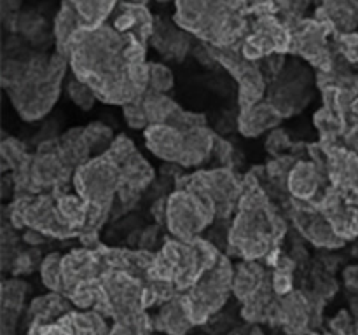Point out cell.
<instances>
[{"label": "cell", "instance_id": "6da1fadb", "mask_svg": "<svg viewBox=\"0 0 358 335\" xmlns=\"http://www.w3.org/2000/svg\"><path fill=\"white\" fill-rule=\"evenodd\" d=\"M275 13V0H177L175 23L206 45L240 51L252 31L250 16Z\"/></svg>", "mask_w": 358, "mask_h": 335}, {"label": "cell", "instance_id": "7a4b0ae2", "mask_svg": "<svg viewBox=\"0 0 358 335\" xmlns=\"http://www.w3.org/2000/svg\"><path fill=\"white\" fill-rule=\"evenodd\" d=\"M290 40L292 34L283 21H280L275 14H266L255 17L252 31L241 44L240 51L248 61H257L273 54L290 52Z\"/></svg>", "mask_w": 358, "mask_h": 335}, {"label": "cell", "instance_id": "3957f363", "mask_svg": "<svg viewBox=\"0 0 358 335\" xmlns=\"http://www.w3.org/2000/svg\"><path fill=\"white\" fill-rule=\"evenodd\" d=\"M332 31H336V28L331 21H322L317 17L299 21L296 27L290 28V52L303 56L322 72H331L334 59L327 49V35Z\"/></svg>", "mask_w": 358, "mask_h": 335}, {"label": "cell", "instance_id": "277c9868", "mask_svg": "<svg viewBox=\"0 0 358 335\" xmlns=\"http://www.w3.org/2000/svg\"><path fill=\"white\" fill-rule=\"evenodd\" d=\"M213 206L194 201L189 194H175L170 199V209H166V218H170V229L180 239H191L192 234H198L212 218Z\"/></svg>", "mask_w": 358, "mask_h": 335}, {"label": "cell", "instance_id": "5b68a950", "mask_svg": "<svg viewBox=\"0 0 358 335\" xmlns=\"http://www.w3.org/2000/svg\"><path fill=\"white\" fill-rule=\"evenodd\" d=\"M152 45L164 54V58H177L182 59L189 51V45H191V40H189L185 30H182L180 27H159L156 24L152 35Z\"/></svg>", "mask_w": 358, "mask_h": 335}, {"label": "cell", "instance_id": "8992f818", "mask_svg": "<svg viewBox=\"0 0 358 335\" xmlns=\"http://www.w3.org/2000/svg\"><path fill=\"white\" fill-rule=\"evenodd\" d=\"M318 10L343 34H350L358 27V0H322Z\"/></svg>", "mask_w": 358, "mask_h": 335}, {"label": "cell", "instance_id": "52a82bcc", "mask_svg": "<svg viewBox=\"0 0 358 335\" xmlns=\"http://www.w3.org/2000/svg\"><path fill=\"white\" fill-rule=\"evenodd\" d=\"M86 27H100L103 24L117 7V0H69Z\"/></svg>", "mask_w": 358, "mask_h": 335}, {"label": "cell", "instance_id": "ba28073f", "mask_svg": "<svg viewBox=\"0 0 358 335\" xmlns=\"http://www.w3.org/2000/svg\"><path fill=\"white\" fill-rule=\"evenodd\" d=\"M280 114L271 105H257L241 115V131L245 135H259L278 122Z\"/></svg>", "mask_w": 358, "mask_h": 335}, {"label": "cell", "instance_id": "9c48e42d", "mask_svg": "<svg viewBox=\"0 0 358 335\" xmlns=\"http://www.w3.org/2000/svg\"><path fill=\"white\" fill-rule=\"evenodd\" d=\"M318 173L315 166L306 163H301L296 170L290 173V191L297 198H311L313 192L317 191Z\"/></svg>", "mask_w": 358, "mask_h": 335}, {"label": "cell", "instance_id": "30bf717a", "mask_svg": "<svg viewBox=\"0 0 358 335\" xmlns=\"http://www.w3.org/2000/svg\"><path fill=\"white\" fill-rule=\"evenodd\" d=\"M308 6H310V0H275L276 13L283 14V24L289 30L303 21V13Z\"/></svg>", "mask_w": 358, "mask_h": 335}, {"label": "cell", "instance_id": "8fae6325", "mask_svg": "<svg viewBox=\"0 0 358 335\" xmlns=\"http://www.w3.org/2000/svg\"><path fill=\"white\" fill-rule=\"evenodd\" d=\"M149 82L152 84L156 93H163L173 86V75H171L170 68L161 63H149Z\"/></svg>", "mask_w": 358, "mask_h": 335}, {"label": "cell", "instance_id": "7c38bea8", "mask_svg": "<svg viewBox=\"0 0 358 335\" xmlns=\"http://www.w3.org/2000/svg\"><path fill=\"white\" fill-rule=\"evenodd\" d=\"M41 272L44 276V283L49 288H59V281H62L63 276V264L59 262V255H49L44 260Z\"/></svg>", "mask_w": 358, "mask_h": 335}, {"label": "cell", "instance_id": "4fadbf2b", "mask_svg": "<svg viewBox=\"0 0 358 335\" xmlns=\"http://www.w3.org/2000/svg\"><path fill=\"white\" fill-rule=\"evenodd\" d=\"M69 94L83 108H90L94 103V96H96L94 91L87 84H84L83 80L77 79V77L69 82Z\"/></svg>", "mask_w": 358, "mask_h": 335}, {"label": "cell", "instance_id": "5bb4252c", "mask_svg": "<svg viewBox=\"0 0 358 335\" xmlns=\"http://www.w3.org/2000/svg\"><path fill=\"white\" fill-rule=\"evenodd\" d=\"M338 47L348 61L358 63V34H338Z\"/></svg>", "mask_w": 358, "mask_h": 335}, {"label": "cell", "instance_id": "9a60e30c", "mask_svg": "<svg viewBox=\"0 0 358 335\" xmlns=\"http://www.w3.org/2000/svg\"><path fill=\"white\" fill-rule=\"evenodd\" d=\"M124 117L131 128H143L149 122L143 105H129L128 108H124Z\"/></svg>", "mask_w": 358, "mask_h": 335}, {"label": "cell", "instance_id": "2e32d148", "mask_svg": "<svg viewBox=\"0 0 358 335\" xmlns=\"http://www.w3.org/2000/svg\"><path fill=\"white\" fill-rule=\"evenodd\" d=\"M290 286H292V281H290V274H289V272H285V271H282V269H280V271L275 274V290L280 293V295H283V293L289 292Z\"/></svg>", "mask_w": 358, "mask_h": 335}, {"label": "cell", "instance_id": "e0dca14e", "mask_svg": "<svg viewBox=\"0 0 358 335\" xmlns=\"http://www.w3.org/2000/svg\"><path fill=\"white\" fill-rule=\"evenodd\" d=\"M345 274H346V279H348L350 285L358 286V267H352V269H348V271H346Z\"/></svg>", "mask_w": 358, "mask_h": 335}, {"label": "cell", "instance_id": "ac0fdd59", "mask_svg": "<svg viewBox=\"0 0 358 335\" xmlns=\"http://www.w3.org/2000/svg\"><path fill=\"white\" fill-rule=\"evenodd\" d=\"M247 335H262V332L261 330H259V328H252V330L250 332H248V334Z\"/></svg>", "mask_w": 358, "mask_h": 335}, {"label": "cell", "instance_id": "d6986e66", "mask_svg": "<svg viewBox=\"0 0 358 335\" xmlns=\"http://www.w3.org/2000/svg\"><path fill=\"white\" fill-rule=\"evenodd\" d=\"M157 2H170V0H157Z\"/></svg>", "mask_w": 358, "mask_h": 335}]
</instances>
